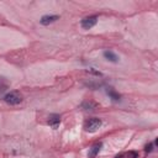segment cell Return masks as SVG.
<instances>
[{
  "label": "cell",
  "mask_w": 158,
  "mask_h": 158,
  "mask_svg": "<svg viewBox=\"0 0 158 158\" xmlns=\"http://www.w3.org/2000/svg\"><path fill=\"white\" fill-rule=\"evenodd\" d=\"M101 125H102L101 118H99V117H90V118H88L84 122V130L86 132L93 133V132H96L101 127Z\"/></svg>",
  "instance_id": "1"
},
{
  "label": "cell",
  "mask_w": 158,
  "mask_h": 158,
  "mask_svg": "<svg viewBox=\"0 0 158 158\" xmlns=\"http://www.w3.org/2000/svg\"><path fill=\"white\" fill-rule=\"evenodd\" d=\"M4 101L9 105H17L22 101V96L19 91H10L7 94H5L4 96Z\"/></svg>",
  "instance_id": "2"
},
{
  "label": "cell",
  "mask_w": 158,
  "mask_h": 158,
  "mask_svg": "<svg viewBox=\"0 0 158 158\" xmlns=\"http://www.w3.org/2000/svg\"><path fill=\"white\" fill-rule=\"evenodd\" d=\"M96 22H98V16L91 15V16L84 17V19L81 20L80 25H81V27H83L84 30H90L91 27H94V26L96 25Z\"/></svg>",
  "instance_id": "3"
},
{
  "label": "cell",
  "mask_w": 158,
  "mask_h": 158,
  "mask_svg": "<svg viewBox=\"0 0 158 158\" xmlns=\"http://www.w3.org/2000/svg\"><path fill=\"white\" fill-rule=\"evenodd\" d=\"M58 19H59V16H58V15H44V16H42V17H41L40 22H41V25L47 26V25H49V23L56 22Z\"/></svg>",
  "instance_id": "4"
},
{
  "label": "cell",
  "mask_w": 158,
  "mask_h": 158,
  "mask_svg": "<svg viewBox=\"0 0 158 158\" xmlns=\"http://www.w3.org/2000/svg\"><path fill=\"white\" fill-rule=\"evenodd\" d=\"M101 147H102V142H96V143H94V144L91 146L89 153H88V157H89V158H95V157L99 154Z\"/></svg>",
  "instance_id": "5"
},
{
  "label": "cell",
  "mask_w": 158,
  "mask_h": 158,
  "mask_svg": "<svg viewBox=\"0 0 158 158\" xmlns=\"http://www.w3.org/2000/svg\"><path fill=\"white\" fill-rule=\"evenodd\" d=\"M47 122H48V125H49L51 127L57 128V127L59 126V123H60V116L57 115V114H52V115H49Z\"/></svg>",
  "instance_id": "6"
},
{
  "label": "cell",
  "mask_w": 158,
  "mask_h": 158,
  "mask_svg": "<svg viewBox=\"0 0 158 158\" xmlns=\"http://www.w3.org/2000/svg\"><path fill=\"white\" fill-rule=\"evenodd\" d=\"M106 94L110 96V99H111L112 101H116V102H117V101L121 100V95H120L118 93H116L112 88H107V89H106Z\"/></svg>",
  "instance_id": "7"
},
{
  "label": "cell",
  "mask_w": 158,
  "mask_h": 158,
  "mask_svg": "<svg viewBox=\"0 0 158 158\" xmlns=\"http://www.w3.org/2000/svg\"><path fill=\"white\" fill-rule=\"evenodd\" d=\"M104 57H105L109 62H112V63H117V62H118V57H117L112 51H104Z\"/></svg>",
  "instance_id": "8"
},
{
  "label": "cell",
  "mask_w": 158,
  "mask_h": 158,
  "mask_svg": "<svg viewBox=\"0 0 158 158\" xmlns=\"http://www.w3.org/2000/svg\"><path fill=\"white\" fill-rule=\"evenodd\" d=\"M81 107H83L84 110H93V109L98 107V104L94 102V101H84V102L81 104Z\"/></svg>",
  "instance_id": "9"
},
{
  "label": "cell",
  "mask_w": 158,
  "mask_h": 158,
  "mask_svg": "<svg viewBox=\"0 0 158 158\" xmlns=\"http://www.w3.org/2000/svg\"><path fill=\"white\" fill-rule=\"evenodd\" d=\"M156 144H157V139H156L154 142H149V143H147V144L144 146V151H146L147 153H151V152L154 149Z\"/></svg>",
  "instance_id": "10"
},
{
  "label": "cell",
  "mask_w": 158,
  "mask_h": 158,
  "mask_svg": "<svg viewBox=\"0 0 158 158\" xmlns=\"http://www.w3.org/2000/svg\"><path fill=\"white\" fill-rule=\"evenodd\" d=\"M125 157H127V158H138V153L135 152V151H131L128 153H125Z\"/></svg>",
  "instance_id": "11"
},
{
  "label": "cell",
  "mask_w": 158,
  "mask_h": 158,
  "mask_svg": "<svg viewBox=\"0 0 158 158\" xmlns=\"http://www.w3.org/2000/svg\"><path fill=\"white\" fill-rule=\"evenodd\" d=\"M1 80H2V78H0V93H2V91H4V90L7 88V83L5 81L4 84H1Z\"/></svg>",
  "instance_id": "12"
},
{
  "label": "cell",
  "mask_w": 158,
  "mask_h": 158,
  "mask_svg": "<svg viewBox=\"0 0 158 158\" xmlns=\"http://www.w3.org/2000/svg\"><path fill=\"white\" fill-rule=\"evenodd\" d=\"M115 158H125V153H120V154L115 156Z\"/></svg>",
  "instance_id": "13"
}]
</instances>
